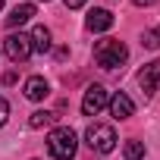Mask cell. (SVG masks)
<instances>
[{"instance_id":"obj_1","label":"cell","mask_w":160,"mask_h":160,"mask_svg":"<svg viewBox=\"0 0 160 160\" xmlns=\"http://www.w3.org/2000/svg\"><path fill=\"white\" fill-rule=\"evenodd\" d=\"M129 60V47L116 38H104L94 44V63L101 69H122V63Z\"/></svg>"},{"instance_id":"obj_2","label":"cell","mask_w":160,"mask_h":160,"mask_svg":"<svg viewBox=\"0 0 160 160\" xmlns=\"http://www.w3.org/2000/svg\"><path fill=\"white\" fill-rule=\"evenodd\" d=\"M47 151L53 160H75V151H78V138L69 126H57L50 129L47 135Z\"/></svg>"},{"instance_id":"obj_3","label":"cell","mask_w":160,"mask_h":160,"mask_svg":"<svg viewBox=\"0 0 160 160\" xmlns=\"http://www.w3.org/2000/svg\"><path fill=\"white\" fill-rule=\"evenodd\" d=\"M85 141H88L91 151H98V154H110V151L116 148V132H113V126H101V122H94V126H88Z\"/></svg>"},{"instance_id":"obj_4","label":"cell","mask_w":160,"mask_h":160,"mask_svg":"<svg viewBox=\"0 0 160 160\" xmlns=\"http://www.w3.org/2000/svg\"><path fill=\"white\" fill-rule=\"evenodd\" d=\"M3 53L13 60V63H25L35 50H32V38L28 35H7V41H3Z\"/></svg>"},{"instance_id":"obj_5","label":"cell","mask_w":160,"mask_h":160,"mask_svg":"<svg viewBox=\"0 0 160 160\" xmlns=\"http://www.w3.org/2000/svg\"><path fill=\"white\" fill-rule=\"evenodd\" d=\"M107 104H110L107 88H104V85H91V88L85 91V98H82V113H85V116H98Z\"/></svg>"},{"instance_id":"obj_6","label":"cell","mask_w":160,"mask_h":160,"mask_svg":"<svg viewBox=\"0 0 160 160\" xmlns=\"http://www.w3.org/2000/svg\"><path fill=\"white\" fill-rule=\"evenodd\" d=\"M138 85H141V91L151 98V94H157V88H160V57L154 60V63H148L141 72H138Z\"/></svg>"},{"instance_id":"obj_7","label":"cell","mask_w":160,"mask_h":160,"mask_svg":"<svg viewBox=\"0 0 160 160\" xmlns=\"http://www.w3.org/2000/svg\"><path fill=\"white\" fill-rule=\"evenodd\" d=\"M110 113H113V119H129L132 113H135V104H132V98L129 94H122V91H116L113 98H110Z\"/></svg>"},{"instance_id":"obj_8","label":"cell","mask_w":160,"mask_h":160,"mask_svg":"<svg viewBox=\"0 0 160 160\" xmlns=\"http://www.w3.org/2000/svg\"><path fill=\"white\" fill-rule=\"evenodd\" d=\"M47 94H50V85H47L44 75H32V78H25V98H28V101H44Z\"/></svg>"},{"instance_id":"obj_9","label":"cell","mask_w":160,"mask_h":160,"mask_svg":"<svg viewBox=\"0 0 160 160\" xmlns=\"http://www.w3.org/2000/svg\"><path fill=\"white\" fill-rule=\"evenodd\" d=\"M113 25V13L110 10H91L88 19H85V28L88 32H107Z\"/></svg>"},{"instance_id":"obj_10","label":"cell","mask_w":160,"mask_h":160,"mask_svg":"<svg viewBox=\"0 0 160 160\" xmlns=\"http://www.w3.org/2000/svg\"><path fill=\"white\" fill-rule=\"evenodd\" d=\"M32 16H35V3H19V7H16V10L7 16V25H10V28H16V25H25Z\"/></svg>"},{"instance_id":"obj_11","label":"cell","mask_w":160,"mask_h":160,"mask_svg":"<svg viewBox=\"0 0 160 160\" xmlns=\"http://www.w3.org/2000/svg\"><path fill=\"white\" fill-rule=\"evenodd\" d=\"M28 38H32V50H38V53H47V50H50V28L35 25V32H32Z\"/></svg>"},{"instance_id":"obj_12","label":"cell","mask_w":160,"mask_h":160,"mask_svg":"<svg viewBox=\"0 0 160 160\" xmlns=\"http://www.w3.org/2000/svg\"><path fill=\"white\" fill-rule=\"evenodd\" d=\"M53 119H57V116H53L50 110H35V113L28 116V126H32V129H44V126H50Z\"/></svg>"},{"instance_id":"obj_13","label":"cell","mask_w":160,"mask_h":160,"mask_svg":"<svg viewBox=\"0 0 160 160\" xmlns=\"http://www.w3.org/2000/svg\"><path fill=\"white\" fill-rule=\"evenodd\" d=\"M122 154H126V160H144V144L141 141H126V148H122Z\"/></svg>"},{"instance_id":"obj_14","label":"cell","mask_w":160,"mask_h":160,"mask_svg":"<svg viewBox=\"0 0 160 160\" xmlns=\"http://www.w3.org/2000/svg\"><path fill=\"white\" fill-rule=\"evenodd\" d=\"M141 44L151 47V50H157V47H160V28H148V32L141 35Z\"/></svg>"},{"instance_id":"obj_15","label":"cell","mask_w":160,"mask_h":160,"mask_svg":"<svg viewBox=\"0 0 160 160\" xmlns=\"http://www.w3.org/2000/svg\"><path fill=\"white\" fill-rule=\"evenodd\" d=\"M7 119H10V104H7V98H0V129L7 126Z\"/></svg>"},{"instance_id":"obj_16","label":"cell","mask_w":160,"mask_h":160,"mask_svg":"<svg viewBox=\"0 0 160 160\" xmlns=\"http://www.w3.org/2000/svg\"><path fill=\"white\" fill-rule=\"evenodd\" d=\"M63 3H66L69 10H78V7H85V0H63Z\"/></svg>"},{"instance_id":"obj_17","label":"cell","mask_w":160,"mask_h":160,"mask_svg":"<svg viewBox=\"0 0 160 160\" xmlns=\"http://www.w3.org/2000/svg\"><path fill=\"white\" fill-rule=\"evenodd\" d=\"M132 3H135V7H151L154 0H132Z\"/></svg>"},{"instance_id":"obj_18","label":"cell","mask_w":160,"mask_h":160,"mask_svg":"<svg viewBox=\"0 0 160 160\" xmlns=\"http://www.w3.org/2000/svg\"><path fill=\"white\" fill-rule=\"evenodd\" d=\"M0 10H3V0H0Z\"/></svg>"},{"instance_id":"obj_19","label":"cell","mask_w":160,"mask_h":160,"mask_svg":"<svg viewBox=\"0 0 160 160\" xmlns=\"http://www.w3.org/2000/svg\"><path fill=\"white\" fill-rule=\"evenodd\" d=\"M0 53H3V50H0Z\"/></svg>"},{"instance_id":"obj_20","label":"cell","mask_w":160,"mask_h":160,"mask_svg":"<svg viewBox=\"0 0 160 160\" xmlns=\"http://www.w3.org/2000/svg\"><path fill=\"white\" fill-rule=\"evenodd\" d=\"M44 3H47V0H44Z\"/></svg>"}]
</instances>
